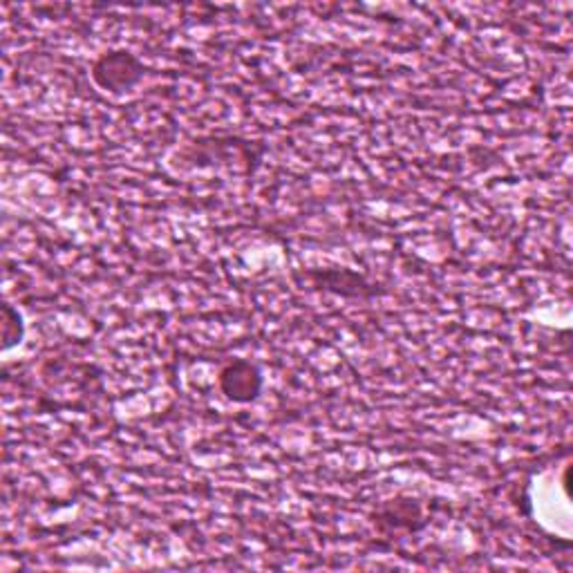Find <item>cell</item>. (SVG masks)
Here are the masks:
<instances>
[{"label":"cell","instance_id":"obj_1","mask_svg":"<svg viewBox=\"0 0 573 573\" xmlns=\"http://www.w3.org/2000/svg\"><path fill=\"white\" fill-rule=\"evenodd\" d=\"M144 63L126 50H110L102 54L91 70V78L95 81V86L110 95H124L132 91L144 78Z\"/></svg>","mask_w":573,"mask_h":573},{"label":"cell","instance_id":"obj_2","mask_svg":"<svg viewBox=\"0 0 573 573\" xmlns=\"http://www.w3.org/2000/svg\"><path fill=\"white\" fill-rule=\"evenodd\" d=\"M220 390L233 403H252L263 392V374L252 361H231L220 372Z\"/></svg>","mask_w":573,"mask_h":573},{"label":"cell","instance_id":"obj_3","mask_svg":"<svg viewBox=\"0 0 573 573\" xmlns=\"http://www.w3.org/2000/svg\"><path fill=\"white\" fill-rule=\"evenodd\" d=\"M25 337V322L17 307L3 305V352L14 350L23 343Z\"/></svg>","mask_w":573,"mask_h":573}]
</instances>
